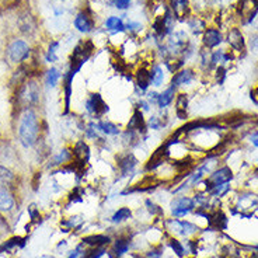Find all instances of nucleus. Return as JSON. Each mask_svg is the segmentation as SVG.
Returning a JSON list of instances; mask_svg holds the SVG:
<instances>
[{"label": "nucleus", "mask_w": 258, "mask_h": 258, "mask_svg": "<svg viewBox=\"0 0 258 258\" xmlns=\"http://www.w3.org/2000/svg\"><path fill=\"white\" fill-rule=\"evenodd\" d=\"M17 138L23 148H32L41 138V123L34 108H23L19 114Z\"/></svg>", "instance_id": "f257e3e1"}, {"label": "nucleus", "mask_w": 258, "mask_h": 258, "mask_svg": "<svg viewBox=\"0 0 258 258\" xmlns=\"http://www.w3.org/2000/svg\"><path fill=\"white\" fill-rule=\"evenodd\" d=\"M16 105H19V108H35L42 96L38 79L35 76H30L24 83L20 84L16 89Z\"/></svg>", "instance_id": "f03ea898"}, {"label": "nucleus", "mask_w": 258, "mask_h": 258, "mask_svg": "<svg viewBox=\"0 0 258 258\" xmlns=\"http://www.w3.org/2000/svg\"><path fill=\"white\" fill-rule=\"evenodd\" d=\"M139 166V159L135 153L129 149H125L122 152L115 155V177L116 180L121 181L128 178L129 175L135 174L136 168Z\"/></svg>", "instance_id": "7ed1b4c3"}, {"label": "nucleus", "mask_w": 258, "mask_h": 258, "mask_svg": "<svg viewBox=\"0 0 258 258\" xmlns=\"http://www.w3.org/2000/svg\"><path fill=\"white\" fill-rule=\"evenodd\" d=\"M84 111H86V115L91 118L93 121H98V119H103L104 116L110 112V107L100 93L91 91L84 100Z\"/></svg>", "instance_id": "20e7f679"}, {"label": "nucleus", "mask_w": 258, "mask_h": 258, "mask_svg": "<svg viewBox=\"0 0 258 258\" xmlns=\"http://www.w3.org/2000/svg\"><path fill=\"white\" fill-rule=\"evenodd\" d=\"M6 55L10 62H13L16 64H21L30 58L31 46L24 39H12L6 46Z\"/></svg>", "instance_id": "39448f33"}, {"label": "nucleus", "mask_w": 258, "mask_h": 258, "mask_svg": "<svg viewBox=\"0 0 258 258\" xmlns=\"http://www.w3.org/2000/svg\"><path fill=\"white\" fill-rule=\"evenodd\" d=\"M233 171L232 168L227 166H222V167H216L211 174L208 175L207 178L201 181V184L205 185V192H209L212 188L218 187L220 184H226L233 180Z\"/></svg>", "instance_id": "423d86ee"}, {"label": "nucleus", "mask_w": 258, "mask_h": 258, "mask_svg": "<svg viewBox=\"0 0 258 258\" xmlns=\"http://www.w3.org/2000/svg\"><path fill=\"white\" fill-rule=\"evenodd\" d=\"M195 201L191 197L187 195H177L174 197L171 202H170V211H171V216L181 219L185 218L188 213H191L195 209Z\"/></svg>", "instance_id": "0eeeda50"}, {"label": "nucleus", "mask_w": 258, "mask_h": 258, "mask_svg": "<svg viewBox=\"0 0 258 258\" xmlns=\"http://www.w3.org/2000/svg\"><path fill=\"white\" fill-rule=\"evenodd\" d=\"M164 226H166V232L173 233L174 236H181V237H189L191 234L198 232V227L191 222L177 219V218L166 220Z\"/></svg>", "instance_id": "6e6552de"}, {"label": "nucleus", "mask_w": 258, "mask_h": 258, "mask_svg": "<svg viewBox=\"0 0 258 258\" xmlns=\"http://www.w3.org/2000/svg\"><path fill=\"white\" fill-rule=\"evenodd\" d=\"M73 26L82 34H91L96 30V20L93 17L90 7H84L76 14V17L73 20Z\"/></svg>", "instance_id": "1a4fd4ad"}, {"label": "nucleus", "mask_w": 258, "mask_h": 258, "mask_svg": "<svg viewBox=\"0 0 258 258\" xmlns=\"http://www.w3.org/2000/svg\"><path fill=\"white\" fill-rule=\"evenodd\" d=\"M197 80V72L194 71L192 68H182L181 71L175 72L171 75L168 84L174 86L177 89L181 87H187L189 84Z\"/></svg>", "instance_id": "9d476101"}, {"label": "nucleus", "mask_w": 258, "mask_h": 258, "mask_svg": "<svg viewBox=\"0 0 258 258\" xmlns=\"http://www.w3.org/2000/svg\"><path fill=\"white\" fill-rule=\"evenodd\" d=\"M170 12L177 20H185L191 16V3L189 0H166Z\"/></svg>", "instance_id": "9b49d317"}, {"label": "nucleus", "mask_w": 258, "mask_h": 258, "mask_svg": "<svg viewBox=\"0 0 258 258\" xmlns=\"http://www.w3.org/2000/svg\"><path fill=\"white\" fill-rule=\"evenodd\" d=\"M223 42V34L216 27H208L202 34V44L207 49H213Z\"/></svg>", "instance_id": "f8f14e48"}, {"label": "nucleus", "mask_w": 258, "mask_h": 258, "mask_svg": "<svg viewBox=\"0 0 258 258\" xmlns=\"http://www.w3.org/2000/svg\"><path fill=\"white\" fill-rule=\"evenodd\" d=\"M177 93H178V89L174 87V86H171V84H168L164 90L159 93V100H157L156 108H159L160 111L167 110L168 107H171V104L174 103Z\"/></svg>", "instance_id": "ddd939ff"}, {"label": "nucleus", "mask_w": 258, "mask_h": 258, "mask_svg": "<svg viewBox=\"0 0 258 258\" xmlns=\"http://www.w3.org/2000/svg\"><path fill=\"white\" fill-rule=\"evenodd\" d=\"M188 105H189V97L187 93L178 91L174 100V114L180 121L188 119Z\"/></svg>", "instance_id": "4468645a"}, {"label": "nucleus", "mask_w": 258, "mask_h": 258, "mask_svg": "<svg viewBox=\"0 0 258 258\" xmlns=\"http://www.w3.org/2000/svg\"><path fill=\"white\" fill-rule=\"evenodd\" d=\"M227 44L230 45L233 51L236 52H244L245 51V39L244 35H243V32L240 31L237 27H233L229 30L227 32Z\"/></svg>", "instance_id": "2eb2a0df"}, {"label": "nucleus", "mask_w": 258, "mask_h": 258, "mask_svg": "<svg viewBox=\"0 0 258 258\" xmlns=\"http://www.w3.org/2000/svg\"><path fill=\"white\" fill-rule=\"evenodd\" d=\"M146 122H148L149 131H156V132H157V131L166 129L168 126V123H170V118H168L167 110L160 111L159 114L150 115L148 119H146Z\"/></svg>", "instance_id": "dca6fc26"}, {"label": "nucleus", "mask_w": 258, "mask_h": 258, "mask_svg": "<svg viewBox=\"0 0 258 258\" xmlns=\"http://www.w3.org/2000/svg\"><path fill=\"white\" fill-rule=\"evenodd\" d=\"M96 126L98 129V132L103 136H119L121 135V128L119 125H116L115 122H112L110 119H98L96 121Z\"/></svg>", "instance_id": "f3484780"}, {"label": "nucleus", "mask_w": 258, "mask_h": 258, "mask_svg": "<svg viewBox=\"0 0 258 258\" xmlns=\"http://www.w3.org/2000/svg\"><path fill=\"white\" fill-rule=\"evenodd\" d=\"M73 161V150L71 148H63L59 150L56 155L53 156L51 159V167H64V166H68L69 163Z\"/></svg>", "instance_id": "a211bd4d"}, {"label": "nucleus", "mask_w": 258, "mask_h": 258, "mask_svg": "<svg viewBox=\"0 0 258 258\" xmlns=\"http://www.w3.org/2000/svg\"><path fill=\"white\" fill-rule=\"evenodd\" d=\"M129 247H131V239L126 237V236H121V237H118V239L114 241L110 255L111 257L116 258L123 257V255L129 251Z\"/></svg>", "instance_id": "6ab92c4d"}, {"label": "nucleus", "mask_w": 258, "mask_h": 258, "mask_svg": "<svg viewBox=\"0 0 258 258\" xmlns=\"http://www.w3.org/2000/svg\"><path fill=\"white\" fill-rule=\"evenodd\" d=\"M149 73H150V83H152V87H161L164 84V80H166V73H164V69L163 66L159 63H153L150 68H149Z\"/></svg>", "instance_id": "aec40b11"}, {"label": "nucleus", "mask_w": 258, "mask_h": 258, "mask_svg": "<svg viewBox=\"0 0 258 258\" xmlns=\"http://www.w3.org/2000/svg\"><path fill=\"white\" fill-rule=\"evenodd\" d=\"M83 245H87V247H107L108 244H111V237L107 236V234H91V236H86L82 240Z\"/></svg>", "instance_id": "412c9836"}, {"label": "nucleus", "mask_w": 258, "mask_h": 258, "mask_svg": "<svg viewBox=\"0 0 258 258\" xmlns=\"http://www.w3.org/2000/svg\"><path fill=\"white\" fill-rule=\"evenodd\" d=\"M16 205L13 194L6 187H0V212H10Z\"/></svg>", "instance_id": "4be33fe9"}, {"label": "nucleus", "mask_w": 258, "mask_h": 258, "mask_svg": "<svg viewBox=\"0 0 258 258\" xmlns=\"http://www.w3.org/2000/svg\"><path fill=\"white\" fill-rule=\"evenodd\" d=\"M104 27L107 31L111 34H118V32H125V21L122 17L118 16H110L104 21Z\"/></svg>", "instance_id": "5701e85b"}, {"label": "nucleus", "mask_w": 258, "mask_h": 258, "mask_svg": "<svg viewBox=\"0 0 258 258\" xmlns=\"http://www.w3.org/2000/svg\"><path fill=\"white\" fill-rule=\"evenodd\" d=\"M258 198L257 195H254L251 192L241 194L237 200V208L241 211H247V209H252L254 207H257Z\"/></svg>", "instance_id": "b1692460"}, {"label": "nucleus", "mask_w": 258, "mask_h": 258, "mask_svg": "<svg viewBox=\"0 0 258 258\" xmlns=\"http://www.w3.org/2000/svg\"><path fill=\"white\" fill-rule=\"evenodd\" d=\"M16 180H17V177H16L13 171L6 166L0 164V185L10 189V187L16 182Z\"/></svg>", "instance_id": "393cba45"}, {"label": "nucleus", "mask_w": 258, "mask_h": 258, "mask_svg": "<svg viewBox=\"0 0 258 258\" xmlns=\"http://www.w3.org/2000/svg\"><path fill=\"white\" fill-rule=\"evenodd\" d=\"M187 24L189 27V30L194 32V35H200V34H204V31L207 30V24L205 21L197 16H189L187 19Z\"/></svg>", "instance_id": "a878e982"}, {"label": "nucleus", "mask_w": 258, "mask_h": 258, "mask_svg": "<svg viewBox=\"0 0 258 258\" xmlns=\"http://www.w3.org/2000/svg\"><path fill=\"white\" fill-rule=\"evenodd\" d=\"M62 73H60V71H59L58 68H51V69H48L45 73V84L46 87H51V89H53V87H56L59 83V80L62 79Z\"/></svg>", "instance_id": "bb28decb"}, {"label": "nucleus", "mask_w": 258, "mask_h": 258, "mask_svg": "<svg viewBox=\"0 0 258 258\" xmlns=\"http://www.w3.org/2000/svg\"><path fill=\"white\" fill-rule=\"evenodd\" d=\"M131 218H132V211L128 207H122L114 212V215L111 216V222L115 223V225H119V223H123V222L129 220Z\"/></svg>", "instance_id": "cd10ccee"}, {"label": "nucleus", "mask_w": 258, "mask_h": 258, "mask_svg": "<svg viewBox=\"0 0 258 258\" xmlns=\"http://www.w3.org/2000/svg\"><path fill=\"white\" fill-rule=\"evenodd\" d=\"M168 244L171 247V250L175 252V255L180 258L185 257V254H187V248H185V244L180 241L178 239H174V237H171V239L168 240Z\"/></svg>", "instance_id": "c85d7f7f"}, {"label": "nucleus", "mask_w": 258, "mask_h": 258, "mask_svg": "<svg viewBox=\"0 0 258 258\" xmlns=\"http://www.w3.org/2000/svg\"><path fill=\"white\" fill-rule=\"evenodd\" d=\"M58 48H59V41H52L51 44H49L48 51H46V55H45L46 62L53 63V62H56V60H58V55H56Z\"/></svg>", "instance_id": "c756f323"}, {"label": "nucleus", "mask_w": 258, "mask_h": 258, "mask_svg": "<svg viewBox=\"0 0 258 258\" xmlns=\"http://www.w3.org/2000/svg\"><path fill=\"white\" fill-rule=\"evenodd\" d=\"M24 243H26L24 239H21V237H13V239H10L0 247V251H10V250H13L14 247H17V245L23 247Z\"/></svg>", "instance_id": "7c9ffc66"}, {"label": "nucleus", "mask_w": 258, "mask_h": 258, "mask_svg": "<svg viewBox=\"0 0 258 258\" xmlns=\"http://www.w3.org/2000/svg\"><path fill=\"white\" fill-rule=\"evenodd\" d=\"M143 26L141 23H138V21H132V20H129L125 23V31H128L131 35H136V34H139V32L142 31Z\"/></svg>", "instance_id": "2f4dec72"}, {"label": "nucleus", "mask_w": 258, "mask_h": 258, "mask_svg": "<svg viewBox=\"0 0 258 258\" xmlns=\"http://www.w3.org/2000/svg\"><path fill=\"white\" fill-rule=\"evenodd\" d=\"M164 254V247L161 244L152 247L148 252H145V258H161Z\"/></svg>", "instance_id": "473e14b6"}, {"label": "nucleus", "mask_w": 258, "mask_h": 258, "mask_svg": "<svg viewBox=\"0 0 258 258\" xmlns=\"http://www.w3.org/2000/svg\"><path fill=\"white\" fill-rule=\"evenodd\" d=\"M134 108H136V110L142 111L143 114L145 112H149V111H152V105H150V103H149L148 100L145 98V97H142V98H139L138 101L135 103V105H134Z\"/></svg>", "instance_id": "72a5a7b5"}, {"label": "nucleus", "mask_w": 258, "mask_h": 258, "mask_svg": "<svg viewBox=\"0 0 258 258\" xmlns=\"http://www.w3.org/2000/svg\"><path fill=\"white\" fill-rule=\"evenodd\" d=\"M111 6L125 12L132 7V0H111Z\"/></svg>", "instance_id": "f704fd0d"}, {"label": "nucleus", "mask_w": 258, "mask_h": 258, "mask_svg": "<svg viewBox=\"0 0 258 258\" xmlns=\"http://www.w3.org/2000/svg\"><path fill=\"white\" fill-rule=\"evenodd\" d=\"M146 209H148V212L150 213V215H153V216H156V215H161V208L159 207V205H156L155 202L152 200H146Z\"/></svg>", "instance_id": "c9c22d12"}, {"label": "nucleus", "mask_w": 258, "mask_h": 258, "mask_svg": "<svg viewBox=\"0 0 258 258\" xmlns=\"http://www.w3.org/2000/svg\"><path fill=\"white\" fill-rule=\"evenodd\" d=\"M145 98L148 100L152 107H156L157 105V100H159V91L157 90H149L146 94H145Z\"/></svg>", "instance_id": "e433bc0d"}, {"label": "nucleus", "mask_w": 258, "mask_h": 258, "mask_svg": "<svg viewBox=\"0 0 258 258\" xmlns=\"http://www.w3.org/2000/svg\"><path fill=\"white\" fill-rule=\"evenodd\" d=\"M250 51L252 55H258V34H254L250 37Z\"/></svg>", "instance_id": "4c0bfd02"}, {"label": "nucleus", "mask_w": 258, "mask_h": 258, "mask_svg": "<svg viewBox=\"0 0 258 258\" xmlns=\"http://www.w3.org/2000/svg\"><path fill=\"white\" fill-rule=\"evenodd\" d=\"M250 98H251L252 103L258 105V84H255L251 89V91H250Z\"/></svg>", "instance_id": "58836bf2"}, {"label": "nucleus", "mask_w": 258, "mask_h": 258, "mask_svg": "<svg viewBox=\"0 0 258 258\" xmlns=\"http://www.w3.org/2000/svg\"><path fill=\"white\" fill-rule=\"evenodd\" d=\"M250 142L254 148H258V129L255 132H252V135L250 136Z\"/></svg>", "instance_id": "ea45409f"}]
</instances>
